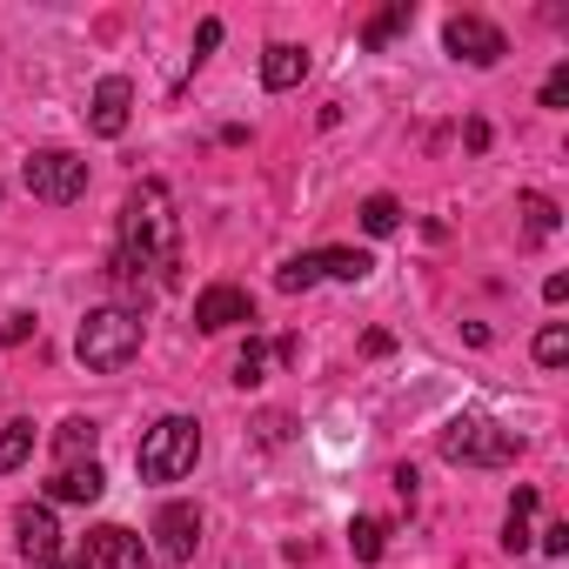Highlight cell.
Instances as JSON below:
<instances>
[{
  "label": "cell",
  "mask_w": 569,
  "mask_h": 569,
  "mask_svg": "<svg viewBox=\"0 0 569 569\" xmlns=\"http://www.w3.org/2000/svg\"><path fill=\"white\" fill-rule=\"evenodd\" d=\"M181 268V214L161 181H134L121 201V248H114V281H154L168 289Z\"/></svg>",
  "instance_id": "cell-1"
},
{
  "label": "cell",
  "mask_w": 569,
  "mask_h": 569,
  "mask_svg": "<svg viewBox=\"0 0 569 569\" xmlns=\"http://www.w3.org/2000/svg\"><path fill=\"white\" fill-rule=\"evenodd\" d=\"M74 356H81V369H94V376L128 369V362L141 356V316L121 309V302L88 309V322H81V336H74Z\"/></svg>",
  "instance_id": "cell-2"
},
{
  "label": "cell",
  "mask_w": 569,
  "mask_h": 569,
  "mask_svg": "<svg viewBox=\"0 0 569 569\" xmlns=\"http://www.w3.org/2000/svg\"><path fill=\"white\" fill-rule=\"evenodd\" d=\"M194 462H201V422L194 416H161L134 449L141 482H181V476H194Z\"/></svg>",
  "instance_id": "cell-3"
},
{
  "label": "cell",
  "mask_w": 569,
  "mask_h": 569,
  "mask_svg": "<svg viewBox=\"0 0 569 569\" xmlns=\"http://www.w3.org/2000/svg\"><path fill=\"white\" fill-rule=\"evenodd\" d=\"M516 456H522V436L489 416H456L442 429V462H456V469H502Z\"/></svg>",
  "instance_id": "cell-4"
},
{
  "label": "cell",
  "mask_w": 569,
  "mask_h": 569,
  "mask_svg": "<svg viewBox=\"0 0 569 569\" xmlns=\"http://www.w3.org/2000/svg\"><path fill=\"white\" fill-rule=\"evenodd\" d=\"M21 181H28V194H34V201L68 208V201H81V194H88V161H81L74 148H34V154H28V168H21Z\"/></svg>",
  "instance_id": "cell-5"
},
{
  "label": "cell",
  "mask_w": 569,
  "mask_h": 569,
  "mask_svg": "<svg viewBox=\"0 0 569 569\" xmlns=\"http://www.w3.org/2000/svg\"><path fill=\"white\" fill-rule=\"evenodd\" d=\"M74 562H81V569H148L154 556H148V542H141L134 529H121V522H94L88 542L74 549Z\"/></svg>",
  "instance_id": "cell-6"
},
{
  "label": "cell",
  "mask_w": 569,
  "mask_h": 569,
  "mask_svg": "<svg viewBox=\"0 0 569 569\" xmlns=\"http://www.w3.org/2000/svg\"><path fill=\"white\" fill-rule=\"evenodd\" d=\"M442 48H449L456 61H469V68H496V61L509 54L502 28H496V21H482V14H449V28H442Z\"/></svg>",
  "instance_id": "cell-7"
},
{
  "label": "cell",
  "mask_w": 569,
  "mask_h": 569,
  "mask_svg": "<svg viewBox=\"0 0 569 569\" xmlns=\"http://www.w3.org/2000/svg\"><path fill=\"white\" fill-rule=\"evenodd\" d=\"M241 322H254V296L234 289V281H208L194 296V329L201 336H221V329H241Z\"/></svg>",
  "instance_id": "cell-8"
},
{
  "label": "cell",
  "mask_w": 569,
  "mask_h": 569,
  "mask_svg": "<svg viewBox=\"0 0 569 569\" xmlns=\"http://www.w3.org/2000/svg\"><path fill=\"white\" fill-rule=\"evenodd\" d=\"M128 114H134V81H128V74H108V81H94L88 128H94L101 141H121V134H128Z\"/></svg>",
  "instance_id": "cell-9"
},
{
  "label": "cell",
  "mask_w": 569,
  "mask_h": 569,
  "mask_svg": "<svg viewBox=\"0 0 569 569\" xmlns=\"http://www.w3.org/2000/svg\"><path fill=\"white\" fill-rule=\"evenodd\" d=\"M14 542H21L28 569H41V562H61V529H54V509H48V502H28V509H14Z\"/></svg>",
  "instance_id": "cell-10"
},
{
  "label": "cell",
  "mask_w": 569,
  "mask_h": 569,
  "mask_svg": "<svg viewBox=\"0 0 569 569\" xmlns=\"http://www.w3.org/2000/svg\"><path fill=\"white\" fill-rule=\"evenodd\" d=\"M194 542H201V509H194V502H161V516H154V549H161L168 562H188Z\"/></svg>",
  "instance_id": "cell-11"
},
{
  "label": "cell",
  "mask_w": 569,
  "mask_h": 569,
  "mask_svg": "<svg viewBox=\"0 0 569 569\" xmlns=\"http://www.w3.org/2000/svg\"><path fill=\"white\" fill-rule=\"evenodd\" d=\"M302 74H309V48H296V41H274L268 54H261V88H302Z\"/></svg>",
  "instance_id": "cell-12"
},
{
  "label": "cell",
  "mask_w": 569,
  "mask_h": 569,
  "mask_svg": "<svg viewBox=\"0 0 569 569\" xmlns=\"http://www.w3.org/2000/svg\"><path fill=\"white\" fill-rule=\"evenodd\" d=\"M101 489H108L101 462H68V469H54V482H48V496H54V502H94Z\"/></svg>",
  "instance_id": "cell-13"
},
{
  "label": "cell",
  "mask_w": 569,
  "mask_h": 569,
  "mask_svg": "<svg viewBox=\"0 0 569 569\" xmlns=\"http://www.w3.org/2000/svg\"><path fill=\"white\" fill-rule=\"evenodd\" d=\"M376 254L369 248H316V274L322 281H369Z\"/></svg>",
  "instance_id": "cell-14"
},
{
  "label": "cell",
  "mask_w": 569,
  "mask_h": 569,
  "mask_svg": "<svg viewBox=\"0 0 569 569\" xmlns=\"http://www.w3.org/2000/svg\"><path fill=\"white\" fill-rule=\"evenodd\" d=\"M94 442H101V429H94L88 416H68V422L54 429V456H61V469H68V462H94Z\"/></svg>",
  "instance_id": "cell-15"
},
{
  "label": "cell",
  "mask_w": 569,
  "mask_h": 569,
  "mask_svg": "<svg viewBox=\"0 0 569 569\" xmlns=\"http://www.w3.org/2000/svg\"><path fill=\"white\" fill-rule=\"evenodd\" d=\"M536 502H542L536 489H516V496H509V516H502V549H509V556L529 549V516H536Z\"/></svg>",
  "instance_id": "cell-16"
},
{
  "label": "cell",
  "mask_w": 569,
  "mask_h": 569,
  "mask_svg": "<svg viewBox=\"0 0 569 569\" xmlns=\"http://www.w3.org/2000/svg\"><path fill=\"white\" fill-rule=\"evenodd\" d=\"M28 456H34V422H8L0 429V476H14Z\"/></svg>",
  "instance_id": "cell-17"
},
{
  "label": "cell",
  "mask_w": 569,
  "mask_h": 569,
  "mask_svg": "<svg viewBox=\"0 0 569 569\" xmlns=\"http://www.w3.org/2000/svg\"><path fill=\"white\" fill-rule=\"evenodd\" d=\"M362 228H369V234H396V228H402V201H396V194H369V201H362Z\"/></svg>",
  "instance_id": "cell-18"
},
{
  "label": "cell",
  "mask_w": 569,
  "mask_h": 569,
  "mask_svg": "<svg viewBox=\"0 0 569 569\" xmlns=\"http://www.w3.org/2000/svg\"><path fill=\"white\" fill-rule=\"evenodd\" d=\"M516 208H522V228H529V241H549V234H556V201H549V194H522Z\"/></svg>",
  "instance_id": "cell-19"
},
{
  "label": "cell",
  "mask_w": 569,
  "mask_h": 569,
  "mask_svg": "<svg viewBox=\"0 0 569 569\" xmlns=\"http://www.w3.org/2000/svg\"><path fill=\"white\" fill-rule=\"evenodd\" d=\"M409 21H416V8H409V0H396L389 14H376V21H369V34H362V41H369V48H389V41L409 28Z\"/></svg>",
  "instance_id": "cell-20"
},
{
  "label": "cell",
  "mask_w": 569,
  "mask_h": 569,
  "mask_svg": "<svg viewBox=\"0 0 569 569\" xmlns=\"http://www.w3.org/2000/svg\"><path fill=\"white\" fill-rule=\"evenodd\" d=\"M382 536H389V529H382L376 516H356V522H349V549H356L362 562H376V556H382Z\"/></svg>",
  "instance_id": "cell-21"
},
{
  "label": "cell",
  "mask_w": 569,
  "mask_h": 569,
  "mask_svg": "<svg viewBox=\"0 0 569 569\" xmlns=\"http://www.w3.org/2000/svg\"><path fill=\"white\" fill-rule=\"evenodd\" d=\"M536 362H542V369H562V362H569V329H562V322H549V329L536 336Z\"/></svg>",
  "instance_id": "cell-22"
},
{
  "label": "cell",
  "mask_w": 569,
  "mask_h": 569,
  "mask_svg": "<svg viewBox=\"0 0 569 569\" xmlns=\"http://www.w3.org/2000/svg\"><path fill=\"white\" fill-rule=\"evenodd\" d=\"M261 376H268V349H261V342H248V349L234 356V382H241V389H254Z\"/></svg>",
  "instance_id": "cell-23"
},
{
  "label": "cell",
  "mask_w": 569,
  "mask_h": 569,
  "mask_svg": "<svg viewBox=\"0 0 569 569\" xmlns=\"http://www.w3.org/2000/svg\"><path fill=\"white\" fill-rule=\"evenodd\" d=\"M562 101H569V61H562V68L542 81V108H562Z\"/></svg>",
  "instance_id": "cell-24"
},
{
  "label": "cell",
  "mask_w": 569,
  "mask_h": 569,
  "mask_svg": "<svg viewBox=\"0 0 569 569\" xmlns=\"http://www.w3.org/2000/svg\"><path fill=\"white\" fill-rule=\"evenodd\" d=\"M214 48H221V21L208 14V21H201V34H194V61H208Z\"/></svg>",
  "instance_id": "cell-25"
},
{
  "label": "cell",
  "mask_w": 569,
  "mask_h": 569,
  "mask_svg": "<svg viewBox=\"0 0 569 569\" xmlns=\"http://www.w3.org/2000/svg\"><path fill=\"white\" fill-rule=\"evenodd\" d=\"M542 549H549V556H569V522H549V529H542Z\"/></svg>",
  "instance_id": "cell-26"
},
{
  "label": "cell",
  "mask_w": 569,
  "mask_h": 569,
  "mask_svg": "<svg viewBox=\"0 0 569 569\" xmlns=\"http://www.w3.org/2000/svg\"><path fill=\"white\" fill-rule=\"evenodd\" d=\"M28 336H34V316H14L8 329H0V342H28Z\"/></svg>",
  "instance_id": "cell-27"
},
{
  "label": "cell",
  "mask_w": 569,
  "mask_h": 569,
  "mask_svg": "<svg viewBox=\"0 0 569 569\" xmlns=\"http://www.w3.org/2000/svg\"><path fill=\"white\" fill-rule=\"evenodd\" d=\"M41 569H81V562H41Z\"/></svg>",
  "instance_id": "cell-28"
}]
</instances>
